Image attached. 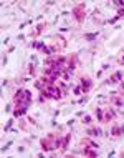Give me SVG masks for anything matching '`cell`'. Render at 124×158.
Returning a JSON list of instances; mask_svg holds the SVG:
<instances>
[{
    "label": "cell",
    "mask_w": 124,
    "mask_h": 158,
    "mask_svg": "<svg viewBox=\"0 0 124 158\" xmlns=\"http://www.w3.org/2000/svg\"><path fill=\"white\" fill-rule=\"evenodd\" d=\"M63 140H60L58 135H48L47 138H41V148L48 151V150H55L58 147H61Z\"/></svg>",
    "instance_id": "1"
},
{
    "label": "cell",
    "mask_w": 124,
    "mask_h": 158,
    "mask_svg": "<svg viewBox=\"0 0 124 158\" xmlns=\"http://www.w3.org/2000/svg\"><path fill=\"white\" fill-rule=\"evenodd\" d=\"M73 15L76 17L78 22H83V19H85V5H76L73 9Z\"/></svg>",
    "instance_id": "2"
},
{
    "label": "cell",
    "mask_w": 124,
    "mask_h": 158,
    "mask_svg": "<svg viewBox=\"0 0 124 158\" xmlns=\"http://www.w3.org/2000/svg\"><path fill=\"white\" fill-rule=\"evenodd\" d=\"M91 85H93V82L89 80V77H81V83H79V87L83 88V92H85V93L91 88Z\"/></svg>",
    "instance_id": "3"
},
{
    "label": "cell",
    "mask_w": 124,
    "mask_h": 158,
    "mask_svg": "<svg viewBox=\"0 0 124 158\" xmlns=\"http://www.w3.org/2000/svg\"><path fill=\"white\" fill-rule=\"evenodd\" d=\"M111 102L114 103L116 107H123L124 105V98L123 97H117V92H111Z\"/></svg>",
    "instance_id": "4"
},
{
    "label": "cell",
    "mask_w": 124,
    "mask_h": 158,
    "mask_svg": "<svg viewBox=\"0 0 124 158\" xmlns=\"http://www.w3.org/2000/svg\"><path fill=\"white\" fill-rule=\"evenodd\" d=\"M121 78H123V73H121V72H116L113 77H109L108 83H119V82H121Z\"/></svg>",
    "instance_id": "5"
},
{
    "label": "cell",
    "mask_w": 124,
    "mask_h": 158,
    "mask_svg": "<svg viewBox=\"0 0 124 158\" xmlns=\"http://www.w3.org/2000/svg\"><path fill=\"white\" fill-rule=\"evenodd\" d=\"M98 148H93V147H85V157H98Z\"/></svg>",
    "instance_id": "6"
},
{
    "label": "cell",
    "mask_w": 124,
    "mask_h": 158,
    "mask_svg": "<svg viewBox=\"0 0 124 158\" xmlns=\"http://www.w3.org/2000/svg\"><path fill=\"white\" fill-rule=\"evenodd\" d=\"M124 133V127H113L111 128V135L113 137H121Z\"/></svg>",
    "instance_id": "7"
},
{
    "label": "cell",
    "mask_w": 124,
    "mask_h": 158,
    "mask_svg": "<svg viewBox=\"0 0 124 158\" xmlns=\"http://www.w3.org/2000/svg\"><path fill=\"white\" fill-rule=\"evenodd\" d=\"M89 137H101L103 135V131H101V128H89L88 131H86Z\"/></svg>",
    "instance_id": "8"
},
{
    "label": "cell",
    "mask_w": 124,
    "mask_h": 158,
    "mask_svg": "<svg viewBox=\"0 0 124 158\" xmlns=\"http://www.w3.org/2000/svg\"><path fill=\"white\" fill-rule=\"evenodd\" d=\"M25 113H27V108H15V110H13V117H15V118L23 117Z\"/></svg>",
    "instance_id": "9"
},
{
    "label": "cell",
    "mask_w": 124,
    "mask_h": 158,
    "mask_svg": "<svg viewBox=\"0 0 124 158\" xmlns=\"http://www.w3.org/2000/svg\"><path fill=\"white\" fill-rule=\"evenodd\" d=\"M114 117H116V113L113 112V110H106L104 112V120H103V121H109V120L114 118Z\"/></svg>",
    "instance_id": "10"
},
{
    "label": "cell",
    "mask_w": 124,
    "mask_h": 158,
    "mask_svg": "<svg viewBox=\"0 0 124 158\" xmlns=\"http://www.w3.org/2000/svg\"><path fill=\"white\" fill-rule=\"evenodd\" d=\"M70 140H71V133H68L66 137L63 138V143H61V148H63V150L68 148V145H70Z\"/></svg>",
    "instance_id": "11"
},
{
    "label": "cell",
    "mask_w": 124,
    "mask_h": 158,
    "mask_svg": "<svg viewBox=\"0 0 124 158\" xmlns=\"http://www.w3.org/2000/svg\"><path fill=\"white\" fill-rule=\"evenodd\" d=\"M94 39H98V32H94V33H86L85 35V40H88V42H93Z\"/></svg>",
    "instance_id": "12"
},
{
    "label": "cell",
    "mask_w": 124,
    "mask_h": 158,
    "mask_svg": "<svg viewBox=\"0 0 124 158\" xmlns=\"http://www.w3.org/2000/svg\"><path fill=\"white\" fill-rule=\"evenodd\" d=\"M96 117H98L99 121H103V120H104V112H103L101 108H96Z\"/></svg>",
    "instance_id": "13"
},
{
    "label": "cell",
    "mask_w": 124,
    "mask_h": 158,
    "mask_svg": "<svg viewBox=\"0 0 124 158\" xmlns=\"http://www.w3.org/2000/svg\"><path fill=\"white\" fill-rule=\"evenodd\" d=\"M12 123H13V120H9V121H7V125L3 127V131H9V130L12 128Z\"/></svg>",
    "instance_id": "14"
},
{
    "label": "cell",
    "mask_w": 124,
    "mask_h": 158,
    "mask_svg": "<svg viewBox=\"0 0 124 158\" xmlns=\"http://www.w3.org/2000/svg\"><path fill=\"white\" fill-rule=\"evenodd\" d=\"M73 93H75V95H81V93H83V88H81V87H75V88H73Z\"/></svg>",
    "instance_id": "15"
},
{
    "label": "cell",
    "mask_w": 124,
    "mask_h": 158,
    "mask_svg": "<svg viewBox=\"0 0 124 158\" xmlns=\"http://www.w3.org/2000/svg\"><path fill=\"white\" fill-rule=\"evenodd\" d=\"M93 121V118L89 117V115H85V118H83V123H91Z\"/></svg>",
    "instance_id": "16"
},
{
    "label": "cell",
    "mask_w": 124,
    "mask_h": 158,
    "mask_svg": "<svg viewBox=\"0 0 124 158\" xmlns=\"http://www.w3.org/2000/svg\"><path fill=\"white\" fill-rule=\"evenodd\" d=\"M28 72H30V73H31V75H33V73H35V67H33V65H31V63H30V67H28Z\"/></svg>",
    "instance_id": "17"
},
{
    "label": "cell",
    "mask_w": 124,
    "mask_h": 158,
    "mask_svg": "<svg viewBox=\"0 0 124 158\" xmlns=\"http://www.w3.org/2000/svg\"><path fill=\"white\" fill-rule=\"evenodd\" d=\"M117 17H119V19H121V17H124V9H121L119 12H117Z\"/></svg>",
    "instance_id": "18"
},
{
    "label": "cell",
    "mask_w": 124,
    "mask_h": 158,
    "mask_svg": "<svg viewBox=\"0 0 124 158\" xmlns=\"http://www.w3.org/2000/svg\"><path fill=\"white\" fill-rule=\"evenodd\" d=\"M88 100H89V98H88V97H83V98H79V103H86Z\"/></svg>",
    "instance_id": "19"
},
{
    "label": "cell",
    "mask_w": 124,
    "mask_h": 158,
    "mask_svg": "<svg viewBox=\"0 0 124 158\" xmlns=\"http://www.w3.org/2000/svg\"><path fill=\"white\" fill-rule=\"evenodd\" d=\"M43 27H45V25H38V27H37V33H40V32L43 30Z\"/></svg>",
    "instance_id": "20"
},
{
    "label": "cell",
    "mask_w": 124,
    "mask_h": 158,
    "mask_svg": "<svg viewBox=\"0 0 124 158\" xmlns=\"http://www.w3.org/2000/svg\"><path fill=\"white\" fill-rule=\"evenodd\" d=\"M123 88H124V82H123Z\"/></svg>",
    "instance_id": "21"
}]
</instances>
